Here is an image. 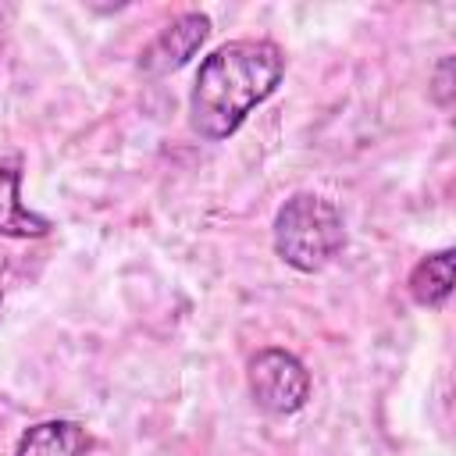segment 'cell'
I'll use <instances>...</instances> for the list:
<instances>
[{"instance_id": "cell-3", "label": "cell", "mask_w": 456, "mask_h": 456, "mask_svg": "<svg viewBox=\"0 0 456 456\" xmlns=\"http://www.w3.org/2000/svg\"><path fill=\"white\" fill-rule=\"evenodd\" d=\"M246 381H249L253 403L274 417H289L303 410L310 399V374L303 360L292 356L289 349L271 346V349L253 353L246 363Z\"/></svg>"}, {"instance_id": "cell-5", "label": "cell", "mask_w": 456, "mask_h": 456, "mask_svg": "<svg viewBox=\"0 0 456 456\" xmlns=\"http://www.w3.org/2000/svg\"><path fill=\"white\" fill-rule=\"evenodd\" d=\"M50 228V217H39L21 203V157H0V235L43 239Z\"/></svg>"}, {"instance_id": "cell-7", "label": "cell", "mask_w": 456, "mask_h": 456, "mask_svg": "<svg viewBox=\"0 0 456 456\" xmlns=\"http://www.w3.org/2000/svg\"><path fill=\"white\" fill-rule=\"evenodd\" d=\"M449 292H452V249H438L410 271V296L420 306L438 310L445 306Z\"/></svg>"}, {"instance_id": "cell-8", "label": "cell", "mask_w": 456, "mask_h": 456, "mask_svg": "<svg viewBox=\"0 0 456 456\" xmlns=\"http://www.w3.org/2000/svg\"><path fill=\"white\" fill-rule=\"evenodd\" d=\"M449 64H452L449 57H442V64H438V71H442V78H438V100L442 103H449V78H445L449 75Z\"/></svg>"}, {"instance_id": "cell-4", "label": "cell", "mask_w": 456, "mask_h": 456, "mask_svg": "<svg viewBox=\"0 0 456 456\" xmlns=\"http://www.w3.org/2000/svg\"><path fill=\"white\" fill-rule=\"evenodd\" d=\"M210 36V18L200 14V11H189L182 18H175L167 28H160L153 36V43L139 53V71L150 75V78H160V75H171L178 68H185L192 61V53L207 43Z\"/></svg>"}, {"instance_id": "cell-2", "label": "cell", "mask_w": 456, "mask_h": 456, "mask_svg": "<svg viewBox=\"0 0 456 456\" xmlns=\"http://www.w3.org/2000/svg\"><path fill=\"white\" fill-rule=\"evenodd\" d=\"M342 249H346V221L331 200L317 192H296L278 207L274 253L289 267L314 274L328 267Z\"/></svg>"}, {"instance_id": "cell-6", "label": "cell", "mask_w": 456, "mask_h": 456, "mask_svg": "<svg viewBox=\"0 0 456 456\" xmlns=\"http://www.w3.org/2000/svg\"><path fill=\"white\" fill-rule=\"evenodd\" d=\"M93 438L75 420H39L21 438L14 456H89Z\"/></svg>"}, {"instance_id": "cell-1", "label": "cell", "mask_w": 456, "mask_h": 456, "mask_svg": "<svg viewBox=\"0 0 456 456\" xmlns=\"http://www.w3.org/2000/svg\"><path fill=\"white\" fill-rule=\"evenodd\" d=\"M285 75V57L267 39H235L203 57L189 93V128L221 142L239 132L253 107H260Z\"/></svg>"}, {"instance_id": "cell-9", "label": "cell", "mask_w": 456, "mask_h": 456, "mask_svg": "<svg viewBox=\"0 0 456 456\" xmlns=\"http://www.w3.org/2000/svg\"><path fill=\"white\" fill-rule=\"evenodd\" d=\"M0 303H4V289H0Z\"/></svg>"}]
</instances>
